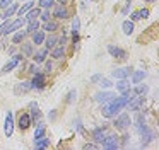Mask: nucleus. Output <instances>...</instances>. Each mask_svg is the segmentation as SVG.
Listing matches in <instances>:
<instances>
[{"instance_id":"nucleus-16","label":"nucleus","mask_w":159,"mask_h":150,"mask_svg":"<svg viewBox=\"0 0 159 150\" xmlns=\"http://www.w3.org/2000/svg\"><path fill=\"white\" fill-rule=\"evenodd\" d=\"M93 80L94 82H99V85H101V87H104V89H108V87H111V85H113L110 80H108V78H103V77H99V75H94Z\"/></svg>"},{"instance_id":"nucleus-3","label":"nucleus","mask_w":159,"mask_h":150,"mask_svg":"<svg viewBox=\"0 0 159 150\" xmlns=\"http://www.w3.org/2000/svg\"><path fill=\"white\" fill-rule=\"evenodd\" d=\"M12 133H14V116L11 111H7V114H5V135L12 136Z\"/></svg>"},{"instance_id":"nucleus-31","label":"nucleus","mask_w":159,"mask_h":150,"mask_svg":"<svg viewBox=\"0 0 159 150\" xmlns=\"http://www.w3.org/2000/svg\"><path fill=\"white\" fill-rule=\"evenodd\" d=\"M31 7H33V2H26L24 5L21 7V9H17V10H19V15H22V14H26L29 9H31Z\"/></svg>"},{"instance_id":"nucleus-40","label":"nucleus","mask_w":159,"mask_h":150,"mask_svg":"<svg viewBox=\"0 0 159 150\" xmlns=\"http://www.w3.org/2000/svg\"><path fill=\"white\" fill-rule=\"evenodd\" d=\"M39 15H41V19H43V20H48V17H50V12H48V9H46L43 14H39Z\"/></svg>"},{"instance_id":"nucleus-46","label":"nucleus","mask_w":159,"mask_h":150,"mask_svg":"<svg viewBox=\"0 0 159 150\" xmlns=\"http://www.w3.org/2000/svg\"><path fill=\"white\" fill-rule=\"evenodd\" d=\"M91 2H94V0H91Z\"/></svg>"},{"instance_id":"nucleus-8","label":"nucleus","mask_w":159,"mask_h":150,"mask_svg":"<svg viewBox=\"0 0 159 150\" xmlns=\"http://www.w3.org/2000/svg\"><path fill=\"white\" fill-rule=\"evenodd\" d=\"M116 95L113 92H98L96 94V101L98 102H110L111 99H115Z\"/></svg>"},{"instance_id":"nucleus-22","label":"nucleus","mask_w":159,"mask_h":150,"mask_svg":"<svg viewBox=\"0 0 159 150\" xmlns=\"http://www.w3.org/2000/svg\"><path fill=\"white\" fill-rule=\"evenodd\" d=\"M145 126V119H144V116L142 114H137V118H135V128L139 130V131H140L142 128H144Z\"/></svg>"},{"instance_id":"nucleus-18","label":"nucleus","mask_w":159,"mask_h":150,"mask_svg":"<svg viewBox=\"0 0 159 150\" xmlns=\"http://www.w3.org/2000/svg\"><path fill=\"white\" fill-rule=\"evenodd\" d=\"M121 27H123V33L127 34V36H130V34L134 33V22H132V20H125V22L121 24Z\"/></svg>"},{"instance_id":"nucleus-41","label":"nucleus","mask_w":159,"mask_h":150,"mask_svg":"<svg viewBox=\"0 0 159 150\" xmlns=\"http://www.w3.org/2000/svg\"><path fill=\"white\" fill-rule=\"evenodd\" d=\"M24 53L28 55V56L31 55V44H26V46H24Z\"/></svg>"},{"instance_id":"nucleus-44","label":"nucleus","mask_w":159,"mask_h":150,"mask_svg":"<svg viewBox=\"0 0 159 150\" xmlns=\"http://www.w3.org/2000/svg\"><path fill=\"white\" fill-rule=\"evenodd\" d=\"M139 19V15H137V12H134L132 14V20H137Z\"/></svg>"},{"instance_id":"nucleus-35","label":"nucleus","mask_w":159,"mask_h":150,"mask_svg":"<svg viewBox=\"0 0 159 150\" xmlns=\"http://www.w3.org/2000/svg\"><path fill=\"white\" fill-rule=\"evenodd\" d=\"M24 34H26V33H16V36H14V43H19V41L24 39Z\"/></svg>"},{"instance_id":"nucleus-42","label":"nucleus","mask_w":159,"mask_h":150,"mask_svg":"<svg viewBox=\"0 0 159 150\" xmlns=\"http://www.w3.org/2000/svg\"><path fill=\"white\" fill-rule=\"evenodd\" d=\"M84 148H86V150H93V148H96V145H94V143H87Z\"/></svg>"},{"instance_id":"nucleus-29","label":"nucleus","mask_w":159,"mask_h":150,"mask_svg":"<svg viewBox=\"0 0 159 150\" xmlns=\"http://www.w3.org/2000/svg\"><path fill=\"white\" fill-rule=\"evenodd\" d=\"M43 29H45V31H50V33H53L55 29H58V26H57L55 22H48V20H45V26H43Z\"/></svg>"},{"instance_id":"nucleus-11","label":"nucleus","mask_w":159,"mask_h":150,"mask_svg":"<svg viewBox=\"0 0 159 150\" xmlns=\"http://www.w3.org/2000/svg\"><path fill=\"white\" fill-rule=\"evenodd\" d=\"M31 84H33V87H36V89H43V87H45V75H41V73L36 72V73H34V80H33Z\"/></svg>"},{"instance_id":"nucleus-12","label":"nucleus","mask_w":159,"mask_h":150,"mask_svg":"<svg viewBox=\"0 0 159 150\" xmlns=\"http://www.w3.org/2000/svg\"><path fill=\"white\" fill-rule=\"evenodd\" d=\"M108 51H110L111 56H116V58H125V51L121 50V48L118 46H113V44H110L108 46Z\"/></svg>"},{"instance_id":"nucleus-45","label":"nucleus","mask_w":159,"mask_h":150,"mask_svg":"<svg viewBox=\"0 0 159 150\" xmlns=\"http://www.w3.org/2000/svg\"><path fill=\"white\" fill-rule=\"evenodd\" d=\"M149 2H156V0H149Z\"/></svg>"},{"instance_id":"nucleus-38","label":"nucleus","mask_w":159,"mask_h":150,"mask_svg":"<svg viewBox=\"0 0 159 150\" xmlns=\"http://www.w3.org/2000/svg\"><path fill=\"white\" fill-rule=\"evenodd\" d=\"M11 3H12V0H0V7H2V9H7Z\"/></svg>"},{"instance_id":"nucleus-1","label":"nucleus","mask_w":159,"mask_h":150,"mask_svg":"<svg viewBox=\"0 0 159 150\" xmlns=\"http://www.w3.org/2000/svg\"><path fill=\"white\" fill-rule=\"evenodd\" d=\"M130 95H132V92L127 90V92H123V95H121V97L111 99V101H110L111 104H108V106H104V108H103V116H104V118H113V116H116L118 113H120L121 109L127 106Z\"/></svg>"},{"instance_id":"nucleus-2","label":"nucleus","mask_w":159,"mask_h":150,"mask_svg":"<svg viewBox=\"0 0 159 150\" xmlns=\"http://www.w3.org/2000/svg\"><path fill=\"white\" fill-rule=\"evenodd\" d=\"M115 126H116L118 130H127L128 126H130V116H128L127 113H121L116 118V121H115Z\"/></svg>"},{"instance_id":"nucleus-9","label":"nucleus","mask_w":159,"mask_h":150,"mask_svg":"<svg viewBox=\"0 0 159 150\" xmlns=\"http://www.w3.org/2000/svg\"><path fill=\"white\" fill-rule=\"evenodd\" d=\"M22 24H24V19H17V20H14V22H9L7 29H5V34H11V33H14V31H17L19 27H22Z\"/></svg>"},{"instance_id":"nucleus-39","label":"nucleus","mask_w":159,"mask_h":150,"mask_svg":"<svg viewBox=\"0 0 159 150\" xmlns=\"http://www.w3.org/2000/svg\"><path fill=\"white\" fill-rule=\"evenodd\" d=\"M7 26H9V22H4L2 26H0V38L5 34V29H7Z\"/></svg>"},{"instance_id":"nucleus-33","label":"nucleus","mask_w":159,"mask_h":150,"mask_svg":"<svg viewBox=\"0 0 159 150\" xmlns=\"http://www.w3.org/2000/svg\"><path fill=\"white\" fill-rule=\"evenodd\" d=\"M53 2H55V0H39V5H41L43 9H50V7L53 5Z\"/></svg>"},{"instance_id":"nucleus-28","label":"nucleus","mask_w":159,"mask_h":150,"mask_svg":"<svg viewBox=\"0 0 159 150\" xmlns=\"http://www.w3.org/2000/svg\"><path fill=\"white\" fill-rule=\"evenodd\" d=\"M55 15L58 17V19H67V10L63 9V7H57V10H55Z\"/></svg>"},{"instance_id":"nucleus-21","label":"nucleus","mask_w":159,"mask_h":150,"mask_svg":"<svg viewBox=\"0 0 159 150\" xmlns=\"http://www.w3.org/2000/svg\"><path fill=\"white\" fill-rule=\"evenodd\" d=\"M43 136H45V125L39 123L38 128H36V131H34V140H39V138H43Z\"/></svg>"},{"instance_id":"nucleus-34","label":"nucleus","mask_w":159,"mask_h":150,"mask_svg":"<svg viewBox=\"0 0 159 150\" xmlns=\"http://www.w3.org/2000/svg\"><path fill=\"white\" fill-rule=\"evenodd\" d=\"M55 43H57V38H55V36L48 38V41H46V50H50V48H53V46H55Z\"/></svg>"},{"instance_id":"nucleus-15","label":"nucleus","mask_w":159,"mask_h":150,"mask_svg":"<svg viewBox=\"0 0 159 150\" xmlns=\"http://www.w3.org/2000/svg\"><path fill=\"white\" fill-rule=\"evenodd\" d=\"M130 68H118V70H115L113 72V77H116V78H127L128 75H130Z\"/></svg>"},{"instance_id":"nucleus-23","label":"nucleus","mask_w":159,"mask_h":150,"mask_svg":"<svg viewBox=\"0 0 159 150\" xmlns=\"http://www.w3.org/2000/svg\"><path fill=\"white\" fill-rule=\"evenodd\" d=\"M36 142V148H48V145H50V142H48V138H39V140H34Z\"/></svg>"},{"instance_id":"nucleus-14","label":"nucleus","mask_w":159,"mask_h":150,"mask_svg":"<svg viewBox=\"0 0 159 150\" xmlns=\"http://www.w3.org/2000/svg\"><path fill=\"white\" fill-rule=\"evenodd\" d=\"M93 135H94V140H96V142L103 143V140L106 138V128H96Z\"/></svg>"},{"instance_id":"nucleus-10","label":"nucleus","mask_w":159,"mask_h":150,"mask_svg":"<svg viewBox=\"0 0 159 150\" xmlns=\"http://www.w3.org/2000/svg\"><path fill=\"white\" fill-rule=\"evenodd\" d=\"M19 61H21V56H19V55H16V56L12 58L11 61H9V63L5 65L4 68H2V73H7V72H11L14 67H17V63H19Z\"/></svg>"},{"instance_id":"nucleus-30","label":"nucleus","mask_w":159,"mask_h":150,"mask_svg":"<svg viewBox=\"0 0 159 150\" xmlns=\"http://www.w3.org/2000/svg\"><path fill=\"white\" fill-rule=\"evenodd\" d=\"M48 55V50H41L39 53H36V61L38 63H41V61H45V56Z\"/></svg>"},{"instance_id":"nucleus-24","label":"nucleus","mask_w":159,"mask_h":150,"mask_svg":"<svg viewBox=\"0 0 159 150\" xmlns=\"http://www.w3.org/2000/svg\"><path fill=\"white\" fill-rule=\"evenodd\" d=\"M34 36H33V43L34 44H41L43 41H45V34L43 33H33Z\"/></svg>"},{"instance_id":"nucleus-5","label":"nucleus","mask_w":159,"mask_h":150,"mask_svg":"<svg viewBox=\"0 0 159 150\" xmlns=\"http://www.w3.org/2000/svg\"><path fill=\"white\" fill-rule=\"evenodd\" d=\"M142 104H144V99L142 97H130L128 102H127V106H128L130 111H139V109L142 108Z\"/></svg>"},{"instance_id":"nucleus-36","label":"nucleus","mask_w":159,"mask_h":150,"mask_svg":"<svg viewBox=\"0 0 159 150\" xmlns=\"http://www.w3.org/2000/svg\"><path fill=\"white\" fill-rule=\"evenodd\" d=\"M137 15H139V19H142V17H147V15H149V10H147V9H142V10H139V12H137Z\"/></svg>"},{"instance_id":"nucleus-43","label":"nucleus","mask_w":159,"mask_h":150,"mask_svg":"<svg viewBox=\"0 0 159 150\" xmlns=\"http://www.w3.org/2000/svg\"><path fill=\"white\" fill-rule=\"evenodd\" d=\"M74 95H75V92H70V95H69V101H70V102L74 101Z\"/></svg>"},{"instance_id":"nucleus-20","label":"nucleus","mask_w":159,"mask_h":150,"mask_svg":"<svg viewBox=\"0 0 159 150\" xmlns=\"http://www.w3.org/2000/svg\"><path fill=\"white\" fill-rule=\"evenodd\" d=\"M144 78H145V72H144V70H139V72H135V73H134L132 82H134V84H139V82L144 80Z\"/></svg>"},{"instance_id":"nucleus-27","label":"nucleus","mask_w":159,"mask_h":150,"mask_svg":"<svg viewBox=\"0 0 159 150\" xmlns=\"http://www.w3.org/2000/svg\"><path fill=\"white\" fill-rule=\"evenodd\" d=\"M63 53H65V51H63V46L60 44V46H57L55 50H53L52 56H53V58H62V56H63Z\"/></svg>"},{"instance_id":"nucleus-6","label":"nucleus","mask_w":159,"mask_h":150,"mask_svg":"<svg viewBox=\"0 0 159 150\" xmlns=\"http://www.w3.org/2000/svg\"><path fill=\"white\" fill-rule=\"evenodd\" d=\"M140 133H142V145H147L149 142L154 140V133H152L147 126H144V128L140 130Z\"/></svg>"},{"instance_id":"nucleus-13","label":"nucleus","mask_w":159,"mask_h":150,"mask_svg":"<svg viewBox=\"0 0 159 150\" xmlns=\"http://www.w3.org/2000/svg\"><path fill=\"white\" fill-rule=\"evenodd\" d=\"M29 125H31V116H29V114H26V113H24V114H21V116H19V128L26 130Z\"/></svg>"},{"instance_id":"nucleus-26","label":"nucleus","mask_w":159,"mask_h":150,"mask_svg":"<svg viewBox=\"0 0 159 150\" xmlns=\"http://www.w3.org/2000/svg\"><path fill=\"white\" fill-rule=\"evenodd\" d=\"M134 94H135V95H144V94H147V85H137V87L134 89Z\"/></svg>"},{"instance_id":"nucleus-4","label":"nucleus","mask_w":159,"mask_h":150,"mask_svg":"<svg viewBox=\"0 0 159 150\" xmlns=\"http://www.w3.org/2000/svg\"><path fill=\"white\" fill-rule=\"evenodd\" d=\"M103 147L108 150H113V148H118V136L116 135H110L103 140Z\"/></svg>"},{"instance_id":"nucleus-47","label":"nucleus","mask_w":159,"mask_h":150,"mask_svg":"<svg viewBox=\"0 0 159 150\" xmlns=\"http://www.w3.org/2000/svg\"><path fill=\"white\" fill-rule=\"evenodd\" d=\"M128 2H130V0H128Z\"/></svg>"},{"instance_id":"nucleus-7","label":"nucleus","mask_w":159,"mask_h":150,"mask_svg":"<svg viewBox=\"0 0 159 150\" xmlns=\"http://www.w3.org/2000/svg\"><path fill=\"white\" fill-rule=\"evenodd\" d=\"M33 89V84L31 82H22V84H17L14 89L16 94H26V92H29Z\"/></svg>"},{"instance_id":"nucleus-17","label":"nucleus","mask_w":159,"mask_h":150,"mask_svg":"<svg viewBox=\"0 0 159 150\" xmlns=\"http://www.w3.org/2000/svg\"><path fill=\"white\" fill-rule=\"evenodd\" d=\"M116 89H118V90L121 92V94H123V92L130 90V84H128V82L125 80V78H120V82H118V84H116Z\"/></svg>"},{"instance_id":"nucleus-37","label":"nucleus","mask_w":159,"mask_h":150,"mask_svg":"<svg viewBox=\"0 0 159 150\" xmlns=\"http://www.w3.org/2000/svg\"><path fill=\"white\" fill-rule=\"evenodd\" d=\"M72 29H74V34H77V31H79V19H74V22H72Z\"/></svg>"},{"instance_id":"nucleus-32","label":"nucleus","mask_w":159,"mask_h":150,"mask_svg":"<svg viewBox=\"0 0 159 150\" xmlns=\"http://www.w3.org/2000/svg\"><path fill=\"white\" fill-rule=\"evenodd\" d=\"M38 29V22H36V19L34 20H29V26H28V33H34V31Z\"/></svg>"},{"instance_id":"nucleus-25","label":"nucleus","mask_w":159,"mask_h":150,"mask_svg":"<svg viewBox=\"0 0 159 150\" xmlns=\"http://www.w3.org/2000/svg\"><path fill=\"white\" fill-rule=\"evenodd\" d=\"M38 15H39V9H29L28 10V17H26V19H28V20H34Z\"/></svg>"},{"instance_id":"nucleus-19","label":"nucleus","mask_w":159,"mask_h":150,"mask_svg":"<svg viewBox=\"0 0 159 150\" xmlns=\"http://www.w3.org/2000/svg\"><path fill=\"white\" fill-rule=\"evenodd\" d=\"M16 12H17V5H16V3L14 2H12L11 3V5H9L7 7V9H5V14H4V15H2V17H4V19H7V17H11V15H14V14Z\"/></svg>"}]
</instances>
